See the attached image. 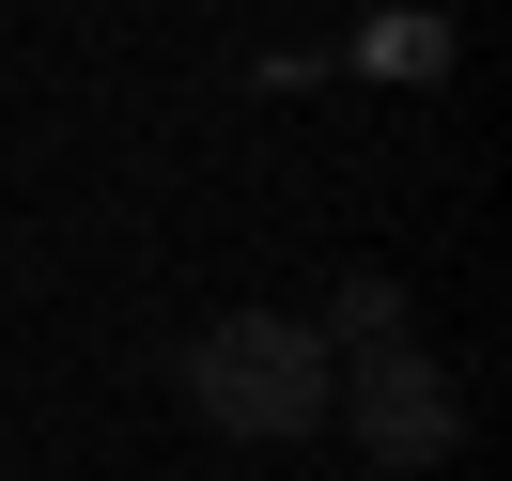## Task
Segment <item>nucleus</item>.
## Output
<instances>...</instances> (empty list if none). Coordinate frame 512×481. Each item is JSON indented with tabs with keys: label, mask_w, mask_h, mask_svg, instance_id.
I'll return each mask as SVG.
<instances>
[{
	"label": "nucleus",
	"mask_w": 512,
	"mask_h": 481,
	"mask_svg": "<svg viewBox=\"0 0 512 481\" xmlns=\"http://www.w3.org/2000/svg\"><path fill=\"white\" fill-rule=\"evenodd\" d=\"M171 388H187V419H202V435H233V450H295V435H326V388H342V357H326L295 311H218V326H187Z\"/></svg>",
	"instance_id": "1"
},
{
	"label": "nucleus",
	"mask_w": 512,
	"mask_h": 481,
	"mask_svg": "<svg viewBox=\"0 0 512 481\" xmlns=\"http://www.w3.org/2000/svg\"><path fill=\"white\" fill-rule=\"evenodd\" d=\"M326 419H342L373 466H450L466 450V388H450V357L419 342H373V357H342V388H326Z\"/></svg>",
	"instance_id": "2"
},
{
	"label": "nucleus",
	"mask_w": 512,
	"mask_h": 481,
	"mask_svg": "<svg viewBox=\"0 0 512 481\" xmlns=\"http://www.w3.org/2000/svg\"><path fill=\"white\" fill-rule=\"evenodd\" d=\"M311 342H326V357H373V342H404V280H342Z\"/></svg>",
	"instance_id": "3"
}]
</instances>
